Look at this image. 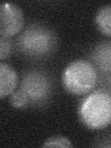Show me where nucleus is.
<instances>
[{
	"label": "nucleus",
	"instance_id": "f257e3e1",
	"mask_svg": "<svg viewBox=\"0 0 111 148\" xmlns=\"http://www.w3.org/2000/svg\"><path fill=\"white\" fill-rule=\"evenodd\" d=\"M81 122L90 130H102L111 124V95L105 91L90 92L78 108Z\"/></svg>",
	"mask_w": 111,
	"mask_h": 148
},
{
	"label": "nucleus",
	"instance_id": "f03ea898",
	"mask_svg": "<svg viewBox=\"0 0 111 148\" xmlns=\"http://www.w3.org/2000/svg\"><path fill=\"white\" fill-rule=\"evenodd\" d=\"M98 75L94 64L86 59H76L69 63L62 73V84L69 94L84 95L94 89Z\"/></svg>",
	"mask_w": 111,
	"mask_h": 148
},
{
	"label": "nucleus",
	"instance_id": "7ed1b4c3",
	"mask_svg": "<svg viewBox=\"0 0 111 148\" xmlns=\"http://www.w3.org/2000/svg\"><path fill=\"white\" fill-rule=\"evenodd\" d=\"M56 45V36L47 27L40 24L28 26L18 39V46L23 54L32 58L45 57Z\"/></svg>",
	"mask_w": 111,
	"mask_h": 148
},
{
	"label": "nucleus",
	"instance_id": "20e7f679",
	"mask_svg": "<svg viewBox=\"0 0 111 148\" xmlns=\"http://www.w3.org/2000/svg\"><path fill=\"white\" fill-rule=\"evenodd\" d=\"M20 89L26 95L30 104H42L50 96L51 82L45 73L32 71L23 76Z\"/></svg>",
	"mask_w": 111,
	"mask_h": 148
},
{
	"label": "nucleus",
	"instance_id": "39448f33",
	"mask_svg": "<svg viewBox=\"0 0 111 148\" xmlns=\"http://www.w3.org/2000/svg\"><path fill=\"white\" fill-rule=\"evenodd\" d=\"M24 25L21 8L13 3H3L0 7V35L11 37L18 34Z\"/></svg>",
	"mask_w": 111,
	"mask_h": 148
},
{
	"label": "nucleus",
	"instance_id": "423d86ee",
	"mask_svg": "<svg viewBox=\"0 0 111 148\" xmlns=\"http://www.w3.org/2000/svg\"><path fill=\"white\" fill-rule=\"evenodd\" d=\"M18 77L10 65L1 61L0 63V97L3 99L10 95L17 89Z\"/></svg>",
	"mask_w": 111,
	"mask_h": 148
},
{
	"label": "nucleus",
	"instance_id": "0eeeda50",
	"mask_svg": "<svg viewBox=\"0 0 111 148\" xmlns=\"http://www.w3.org/2000/svg\"><path fill=\"white\" fill-rule=\"evenodd\" d=\"M94 66L102 72L111 71V41L104 42L95 48L92 55Z\"/></svg>",
	"mask_w": 111,
	"mask_h": 148
},
{
	"label": "nucleus",
	"instance_id": "6e6552de",
	"mask_svg": "<svg viewBox=\"0 0 111 148\" xmlns=\"http://www.w3.org/2000/svg\"><path fill=\"white\" fill-rule=\"evenodd\" d=\"M95 22L101 34L111 36V4L101 7L97 10Z\"/></svg>",
	"mask_w": 111,
	"mask_h": 148
},
{
	"label": "nucleus",
	"instance_id": "1a4fd4ad",
	"mask_svg": "<svg viewBox=\"0 0 111 148\" xmlns=\"http://www.w3.org/2000/svg\"><path fill=\"white\" fill-rule=\"evenodd\" d=\"M9 101H10L11 106L15 108H25L30 105V101L28 97L20 88L16 89L10 95Z\"/></svg>",
	"mask_w": 111,
	"mask_h": 148
},
{
	"label": "nucleus",
	"instance_id": "9d476101",
	"mask_svg": "<svg viewBox=\"0 0 111 148\" xmlns=\"http://www.w3.org/2000/svg\"><path fill=\"white\" fill-rule=\"evenodd\" d=\"M43 147H72V143L68 138L60 135H56L48 138L42 145Z\"/></svg>",
	"mask_w": 111,
	"mask_h": 148
},
{
	"label": "nucleus",
	"instance_id": "9b49d317",
	"mask_svg": "<svg viewBox=\"0 0 111 148\" xmlns=\"http://www.w3.org/2000/svg\"><path fill=\"white\" fill-rule=\"evenodd\" d=\"M11 51V41L8 37H0V59L1 61L8 58Z\"/></svg>",
	"mask_w": 111,
	"mask_h": 148
},
{
	"label": "nucleus",
	"instance_id": "f8f14e48",
	"mask_svg": "<svg viewBox=\"0 0 111 148\" xmlns=\"http://www.w3.org/2000/svg\"></svg>",
	"mask_w": 111,
	"mask_h": 148
}]
</instances>
